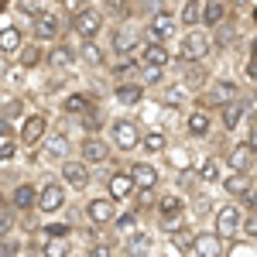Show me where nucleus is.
I'll return each instance as SVG.
<instances>
[{"label":"nucleus","instance_id":"obj_31","mask_svg":"<svg viewBox=\"0 0 257 257\" xmlns=\"http://www.w3.org/2000/svg\"><path fill=\"white\" fill-rule=\"evenodd\" d=\"M178 24L182 28H202V0H189L178 11Z\"/></svg>","mask_w":257,"mask_h":257},{"label":"nucleus","instance_id":"obj_30","mask_svg":"<svg viewBox=\"0 0 257 257\" xmlns=\"http://www.w3.org/2000/svg\"><path fill=\"white\" fill-rule=\"evenodd\" d=\"M41 62H48V52H41L38 41H28V45L18 52V65L21 69H38Z\"/></svg>","mask_w":257,"mask_h":257},{"label":"nucleus","instance_id":"obj_20","mask_svg":"<svg viewBox=\"0 0 257 257\" xmlns=\"http://www.w3.org/2000/svg\"><path fill=\"white\" fill-rule=\"evenodd\" d=\"M155 250V233L151 230H134L131 237H123V254L127 257H151Z\"/></svg>","mask_w":257,"mask_h":257},{"label":"nucleus","instance_id":"obj_10","mask_svg":"<svg viewBox=\"0 0 257 257\" xmlns=\"http://www.w3.org/2000/svg\"><path fill=\"white\" fill-rule=\"evenodd\" d=\"M48 134H52V131H48V113H28L24 123H21L18 141L28 144V148H41V141L48 138Z\"/></svg>","mask_w":257,"mask_h":257},{"label":"nucleus","instance_id":"obj_9","mask_svg":"<svg viewBox=\"0 0 257 257\" xmlns=\"http://www.w3.org/2000/svg\"><path fill=\"white\" fill-rule=\"evenodd\" d=\"M103 28H106V14L96 11V7H82L79 18H72V31H76L82 41H96V35Z\"/></svg>","mask_w":257,"mask_h":257},{"label":"nucleus","instance_id":"obj_5","mask_svg":"<svg viewBox=\"0 0 257 257\" xmlns=\"http://www.w3.org/2000/svg\"><path fill=\"white\" fill-rule=\"evenodd\" d=\"M243 219H247L243 206L230 199L226 206H219V209H216V233H219L223 240L237 237V233H243Z\"/></svg>","mask_w":257,"mask_h":257},{"label":"nucleus","instance_id":"obj_28","mask_svg":"<svg viewBox=\"0 0 257 257\" xmlns=\"http://www.w3.org/2000/svg\"><path fill=\"white\" fill-rule=\"evenodd\" d=\"M247 99H237V103H230V106H223V110H216L219 113V123H223V131H237L240 123H243V113H247Z\"/></svg>","mask_w":257,"mask_h":257},{"label":"nucleus","instance_id":"obj_35","mask_svg":"<svg viewBox=\"0 0 257 257\" xmlns=\"http://www.w3.org/2000/svg\"><path fill=\"white\" fill-rule=\"evenodd\" d=\"M79 59L86 62V65H93V69H99V65L106 62V52L99 48L96 41H82V45H79Z\"/></svg>","mask_w":257,"mask_h":257},{"label":"nucleus","instance_id":"obj_39","mask_svg":"<svg viewBox=\"0 0 257 257\" xmlns=\"http://www.w3.org/2000/svg\"><path fill=\"white\" fill-rule=\"evenodd\" d=\"M41 257H72L69 240H41Z\"/></svg>","mask_w":257,"mask_h":257},{"label":"nucleus","instance_id":"obj_34","mask_svg":"<svg viewBox=\"0 0 257 257\" xmlns=\"http://www.w3.org/2000/svg\"><path fill=\"white\" fill-rule=\"evenodd\" d=\"M196 178L199 182H206V185H213V182H223V165H219V158H206L202 165L196 168Z\"/></svg>","mask_w":257,"mask_h":257},{"label":"nucleus","instance_id":"obj_22","mask_svg":"<svg viewBox=\"0 0 257 257\" xmlns=\"http://www.w3.org/2000/svg\"><path fill=\"white\" fill-rule=\"evenodd\" d=\"M223 189H226V196H233V202L250 199L257 192V189H254V178H250V175H237V172H230V175L223 178Z\"/></svg>","mask_w":257,"mask_h":257},{"label":"nucleus","instance_id":"obj_48","mask_svg":"<svg viewBox=\"0 0 257 257\" xmlns=\"http://www.w3.org/2000/svg\"><path fill=\"white\" fill-rule=\"evenodd\" d=\"M11 230H14V206L4 199V209H0V233L11 237Z\"/></svg>","mask_w":257,"mask_h":257},{"label":"nucleus","instance_id":"obj_51","mask_svg":"<svg viewBox=\"0 0 257 257\" xmlns=\"http://www.w3.org/2000/svg\"><path fill=\"white\" fill-rule=\"evenodd\" d=\"M18 250H21L18 237H4V243H0V257H18Z\"/></svg>","mask_w":257,"mask_h":257},{"label":"nucleus","instance_id":"obj_56","mask_svg":"<svg viewBox=\"0 0 257 257\" xmlns=\"http://www.w3.org/2000/svg\"><path fill=\"white\" fill-rule=\"evenodd\" d=\"M76 257H86V254H76Z\"/></svg>","mask_w":257,"mask_h":257},{"label":"nucleus","instance_id":"obj_40","mask_svg":"<svg viewBox=\"0 0 257 257\" xmlns=\"http://www.w3.org/2000/svg\"><path fill=\"white\" fill-rule=\"evenodd\" d=\"M192 243H196V233L189 226H182L178 233H172V250H178V254H192Z\"/></svg>","mask_w":257,"mask_h":257},{"label":"nucleus","instance_id":"obj_4","mask_svg":"<svg viewBox=\"0 0 257 257\" xmlns=\"http://www.w3.org/2000/svg\"><path fill=\"white\" fill-rule=\"evenodd\" d=\"M175 31H178V18L168 11V7L151 11V18H148V24H144V35H148V41H155V45H165Z\"/></svg>","mask_w":257,"mask_h":257},{"label":"nucleus","instance_id":"obj_17","mask_svg":"<svg viewBox=\"0 0 257 257\" xmlns=\"http://www.w3.org/2000/svg\"><path fill=\"white\" fill-rule=\"evenodd\" d=\"M106 189H110V199L113 202H131V199H138V182L131 178V172H113L110 182H106Z\"/></svg>","mask_w":257,"mask_h":257},{"label":"nucleus","instance_id":"obj_54","mask_svg":"<svg viewBox=\"0 0 257 257\" xmlns=\"http://www.w3.org/2000/svg\"><path fill=\"white\" fill-rule=\"evenodd\" d=\"M250 148L257 151V117H254V131H250Z\"/></svg>","mask_w":257,"mask_h":257},{"label":"nucleus","instance_id":"obj_2","mask_svg":"<svg viewBox=\"0 0 257 257\" xmlns=\"http://www.w3.org/2000/svg\"><path fill=\"white\" fill-rule=\"evenodd\" d=\"M240 99V86L233 79H216V82H209V89L202 93V99H199V106L202 110H223V106H230V103H237Z\"/></svg>","mask_w":257,"mask_h":257},{"label":"nucleus","instance_id":"obj_55","mask_svg":"<svg viewBox=\"0 0 257 257\" xmlns=\"http://www.w3.org/2000/svg\"><path fill=\"white\" fill-rule=\"evenodd\" d=\"M28 257H41V254H28Z\"/></svg>","mask_w":257,"mask_h":257},{"label":"nucleus","instance_id":"obj_18","mask_svg":"<svg viewBox=\"0 0 257 257\" xmlns=\"http://www.w3.org/2000/svg\"><path fill=\"white\" fill-rule=\"evenodd\" d=\"M41 161H69V134L65 131H52L41 141Z\"/></svg>","mask_w":257,"mask_h":257},{"label":"nucleus","instance_id":"obj_8","mask_svg":"<svg viewBox=\"0 0 257 257\" xmlns=\"http://www.w3.org/2000/svg\"><path fill=\"white\" fill-rule=\"evenodd\" d=\"M117 216H120L117 202H113L110 196H93L89 202H86V219H89L93 226H99V230H103V226H113Z\"/></svg>","mask_w":257,"mask_h":257},{"label":"nucleus","instance_id":"obj_45","mask_svg":"<svg viewBox=\"0 0 257 257\" xmlns=\"http://www.w3.org/2000/svg\"><path fill=\"white\" fill-rule=\"evenodd\" d=\"M14 7H18V11L24 14V18H31V21H38L41 14L48 11V7H45V4H38V0H18Z\"/></svg>","mask_w":257,"mask_h":257},{"label":"nucleus","instance_id":"obj_50","mask_svg":"<svg viewBox=\"0 0 257 257\" xmlns=\"http://www.w3.org/2000/svg\"><path fill=\"white\" fill-rule=\"evenodd\" d=\"M192 209H196V216H206V213L213 209V202H209V196H202V192H196V196H192Z\"/></svg>","mask_w":257,"mask_h":257},{"label":"nucleus","instance_id":"obj_14","mask_svg":"<svg viewBox=\"0 0 257 257\" xmlns=\"http://www.w3.org/2000/svg\"><path fill=\"white\" fill-rule=\"evenodd\" d=\"M62 206H65V182L48 178V182L41 185V192H38V213L52 216V213H59Z\"/></svg>","mask_w":257,"mask_h":257},{"label":"nucleus","instance_id":"obj_12","mask_svg":"<svg viewBox=\"0 0 257 257\" xmlns=\"http://www.w3.org/2000/svg\"><path fill=\"white\" fill-rule=\"evenodd\" d=\"M155 213H158L161 223H178L185 219V196L182 192H161L155 199Z\"/></svg>","mask_w":257,"mask_h":257},{"label":"nucleus","instance_id":"obj_26","mask_svg":"<svg viewBox=\"0 0 257 257\" xmlns=\"http://www.w3.org/2000/svg\"><path fill=\"white\" fill-rule=\"evenodd\" d=\"M138 62H141V65H155V69H168L172 55H168V48H165V45L144 41V48L138 52Z\"/></svg>","mask_w":257,"mask_h":257},{"label":"nucleus","instance_id":"obj_25","mask_svg":"<svg viewBox=\"0 0 257 257\" xmlns=\"http://www.w3.org/2000/svg\"><path fill=\"white\" fill-rule=\"evenodd\" d=\"M113 99L120 106H138L144 99V86L141 79H131V82H113Z\"/></svg>","mask_w":257,"mask_h":257},{"label":"nucleus","instance_id":"obj_6","mask_svg":"<svg viewBox=\"0 0 257 257\" xmlns=\"http://www.w3.org/2000/svg\"><path fill=\"white\" fill-rule=\"evenodd\" d=\"M59 182H65V189H76V192H86L89 182H93V168L82 158H69L59 165Z\"/></svg>","mask_w":257,"mask_h":257},{"label":"nucleus","instance_id":"obj_24","mask_svg":"<svg viewBox=\"0 0 257 257\" xmlns=\"http://www.w3.org/2000/svg\"><path fill=\"white\" fill-rule=\"evenodd\" d=\"M185 131H189V138H209V131H213V113L209 110H189V117H185Z\"/></svg>","mask_w":257,"mask_h":257},{"label":"nucleus","instance_id":"obj_52","mask_svg":"<svg viewBox=\"0 0 257 257\" xmlns=\"http://www.w3.org/2000/svg\"><path fill=\"white\" fill-rule=\"evenodd\" d=\"M243 237L257 240V213H247V219H243Z\"/></svg>","mask_w":257,"mask_h":257},{"label":"nucleus","instance_id":"obj_29","mask_svg":"<svg viewBox=\"0 0 257 257\" xmlns=\"http://www.w3.org/2000/svg\"><path fill=\"white\" fill-rule=\"evenodd\" d=\"M226 14H230V7H226L223 0H209V4H202V28H206V31L219 28V24L226 21Z\"/></svg>","mask_w":257,"mask_h":257},{"label":"nucleus","instance_id":"obj_47","mask_svg":"<svg viewBox=\"0 0 257 257\" xmlns=\"http://www.w3.org/2000/svg\"><path fill=\"white\" fill-rule=\"evenodd\" d=\"M86 257H113V240H93L86 247Z\"/></svg>","mask_w":257,"mask_h":257},{"label":"nucleus","instance_id":"obj_42","mask_svg":"<svg viewBox=\"0 0 257 257\" xmlns=\"http://www.w3.org/2000/svg\"><path fill=\"white\" fill-rule=\"evenodd\" d=\"M21 113H24V103H21L18 96L11 99V93H4V113H0V120H4V123H11V120H18Z\"/></svg>","mask_w":257,"mask_h":257},{"label":"nucleus","instance_id":"obj_53","mask_svg":"<svg viewBox=\"0 0 257 257\" xmlns=\"http://www.w3.org/2000/svg\"><path fill=\"white\" fill-rule=\"evenodd\" d=\"M247 76H250V79L257 82V59H250V62H247Z\"/></svg>","mask_w":257,"mask_h":257},{"label":"nucleus","instance_id":"obj_15","mask_svg":"<svg viewBox=\"0 0 257 257\" xmlns=\"http://www.w3.org/2000/svg\"><path fill=\"white\" fill-rule=\"evenodd\" d=\"M38 185H31V182H18L11 192H7V202L14 206V213H31V209H38Z\"/></svg>","mask_w":257,"mask_h":257},{"label":"nucleus","instance_id":"obj_46","mask_svg":"<svg viewBox=\"0 0 257 257\" xmlns=\"http://www.w3.org/2000/svg\"><path fill=\"white\" fill-rule=\"evenodd\" d=\"M161 103H165V106H182V103H185V89H182V86H165V89H161Z\"/></svg>","mask_w":257,"mask_h":257},{"label":"nucleus","instance_id":"obj_3","mask_svg":"<svg viewBox=\"0 0 257 257\" xmlns=\"http://www.w3.org/2000/svg\"><path fill=\"white\" fill-rule=\"evenodd\" d=\"M141 127L134 123L131 117H117V120H110V144L117 148V151H134V148H141Z\"/></svg>","mask_w":257,"mask_h":257},{"label":"nucleus","instance_id":"obj_44","mask_svg":"<svg viewBox=\"0 0 257 257\" xmlns=\"http://www.w3.org/2000/svg\"><path fill=\"white\" fill-rule=\"evenodd\" d=\"M72 237V223H48L41 240H69Z\"/></svg>","mask_w":257,"mask_h":257},{"label":"nucleus","instance_id":"obj_7","mask_svg":"<svg viewBox=\"0 0 257 257\" xmlns=\"http://www.w3.org/2000/svg\"><path fill=\"white\" fill-rule=\"evenodd\" d=\"M141 48V35L134 28H127V24H117L113 31H110V52L117 55V59H134Z\"/></svg>","mask_w":257,"mask_h":257},{"label":"nucleus","instance_id":"obj_33","mask_svg":"<svg viewBox=\"0 0 257 257\" xmlns=\"http://www.w3.org/2000/svg\"><path fill=\"white\" fill-rule=\"evenodd\" d=\"M0 48H4V55H11V52H21V48H24V35H21L14 24H7V21H4V31H0Z\"/></svg>","mask_w":257,"mask_h":257},{"label":"nucleus","instance_id":"obj_43","mask_svg":"<svg viewBox=\"0 0 257 257\" xmlns=\"http://www.w3.org/2000/svg\"><path fill=\"white\" fill-rule=\"evenodd\" d=\"M141 86L148 89V86H161L165 82V69H155V65H141Z\"/></svg>","mask_w":257,"mask_h":257},{"label":"nucleus","instance_id":"obj_36","mask_svg":"<svg viewBox=\"0 0 257 257\" xmlns=\"http://www.w3.org/2000/svg\"><path fill=\"white\" fill-rule=\"evenodd\" d=\"M18 155V141H14V131H11V123H4L0 120V158L11 161Z\"/></svg>","mask_w":257,"mask_h":257},{"label":"nucleus","instance_id":"obj_49","mask_svg":"<svg viewBox=\"0 0 257 257\" xmlns=\"http://www.w3.org/2000/svg\"><path fill=\"white\" fill-rule=\"evenodd\" d=\"M113 226H117L120 233H127V237H131V233L138 230V213H120V216H117V223H113Z\"/></svg>","mask_w":257,"mask_h":257},{"label":"nucleus","instance_id":"obj_19","mask_svg":"<svg viewBox=\"0 0 257 257\" xmlns=\"http://www.w3.org/2000/svg\"><path fill=\"white\" fill-rule=\"evenodd\" d=\"M127 172H131V178L138 182V189H141V192H151V189L158 185V178H161L158 165H155L151 158H144V161H134V165H131Z\"/></svg>","mask_w":257,"mask_h":257},{"label":"nucleus","instance_id":"obj_41","mask_svg":"<svg viewBox=\"0 0 257 257\" xmlns=\"http://www.w3.org/2000/svg\"><path fill=\"white\" fill-rule=\"evenodd\" d=\"M79 123L86 127V138H99V127H103V110H99V106H93V110H89Z\"/></svg>","mask_w":257,"mask_h":257},{"label":"nucleus","instance_id":"obj_23","mask_svg":"<svg viewBox=\"0 0 257 257\" xmlns=\"http://www.w3.org/2000/svg\"><path fill=\"white\" fill-rule=\"evenodd\" d=\"M192 257H223V237L216 230L213 233H196V243H192Z\"/></svg>","mask_w":257,"mask_h":257},{"label":"nucleus","instance_id":"obj_32","mask_svg":"<svg viewBox=\"0 0 257 257\" xmlns=\"http://www.w3.org/2000/svg\"><path fill=\"white\" fill-rule=\"evenodd\" d=\"M141 151L151 158V155H165L168 151V138L161 134V131H144V138H141Z\"/></svg>","mask_w":257,"mask_h":257},{"label":"nucleus","instance_id":"obj_27","mask_svg":"<svg viewBox=\"0 0 257 257\" xmlns=\"http://www.w3.org/2000/svg\"><path fill=\"white\" fill-rule=\"evenodd\" d=\"M89 110H93V96H89V93H69V96L62 99V113H65V117L82 120Z\"/></svg>","mask_w":257,"mask_h":257},{"label":"nucleus","instance_id":"obj_16","mask_svg":"<svg viewBox=\"0 0 257 257\" xmlns=\"http://www.w3.org/2000/svg\"><path fill=\"white\" fill-rule=\"evenodd\" d=\"M254 158H257V151L250 148V141H237V144L226 151V165H230V172H237V175H250Z\"/></svg>","mask_w":257,"mask_h":257},{"label":"nucleus","instance_id":"obj_37","mask_svg":"<svg viewBox=\"0 0 257 257\" xmlns=\"http://www.w3.org/2000/svg\"><path fill=\"white\" fill-rule=\"evenodd\" d=\"M206 65H185V72H182V86H189V89H202L206 86ZM209 89V86H206Z\"/></svg>","mask_w":257,"mask_h":257},{"label":"nucleus","instance_id":"obj_38","mask_svg":"<svg viewBox=\"0 0 257 257\" xmlns=\"http://www.w3.org/2000/svg\"><path fill=\"white\" fill-rule=\"evenodd\" d=\"M110 72H113V79H117V82H131V76H134V72L141 76V62L120 59V62H113V65H110Z\"/></svg>","mask_w":257,"mask_h":257},{"label":"nucleus","instance_id":"obj_11","mask_svg":"<svg viewBox=\"0 0 257 257\" xmlns=\"http://www.w3.org/2000/svg\"><path fill=\"white\" fill-rule=\"evenodd\" d=\"M79 158L93 168V165H106V161L113 158V144L106 138H86L82 134V141H79Z\"/></svg>","mask_w":257,"mask_h":257},{"label":"nucleus","instance_id":"obj_1","mask_svg":"<svg viewBox=\"0 0 257 257\" xmlns=\"http://www.w3.org/2000/svg\"><path fill=\"white\" fill-rule=\"evenodd\" d=\"M209 55H213V35L206 28L185 31V38H182V62L185 65H206Z\"/></svg>","mask_w":257,"mask_h":257},{"label":"nucleus","instance_id":"obj_21","mask_svg":"<svg viewBox=\"0 0 257 257\" xmlns=\"http://www.w3.org/2000/svg\"><path fill=\"white\" fill-rule=\"evenodd\" d=\"M76 59H79V52L69 45V41H59V45H52L48 48V69H55V72H65V69H72L76 65Z\"/></svg>","mask_w":257,"mask_h":257},{"label":"nucleus","instance_id":"obj_13","mask_svg":"<svg viewBox=\"0 0 257 257\" xmlns=\"http://www.w3.org/2000/svg\"><path fill=\"white\" fill-rule=\"evenodd\" d=\"M31 35H35V41H48V45H59L62 41V21L55 11H45L38 21H31Z\"/></svg>","mask_w":257,"mask_h":257}]
</instances>
